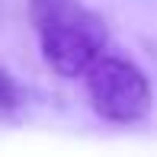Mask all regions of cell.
I'll return each instance as SVG.
<instances>
[{
    "instance_id": "6da1fadb",
    "label": "cell",
    "mask_w": 157,
    "mask_h": 157,
    "mask_svg": "<svg viewBox=\"0 0 157 157\" xmlns=\"http://www.w3.org/2000/svg\"><path fill=\"white\" fill-rule=\"evenodd\" d=\"M42 58L64 77H80L109 45L106 23L80 0H29Z\"/></svg>"
},
{
    "instance_id": "7a4b0ae2",
    "label": "cell",
    "mask_w": 157,
    "mask_h": 157,
    "mask_svg": "<svg viewBox=\"0 0 157 157\" xmlns=\"http://www.w3.org/2000/svg\"><path fill=\"white\" fill-rule=\"evenodd\" d=\"M83 77H87V99L99 119L112 125H135L147 119L154 106V90L147 74L135 61L103 52Z\"/></svg>"
},
{
    "instance_id": "3957f363",
    "label": "cell",
    "mask_w": 157,
    "mask_h": 157,
    "mask_svg": "<svg viewBox=\"0 0 157 157\" xmlns=\"http://www.w3.org/2000/svg\"><path fill=\"white\" fill-rule=\"evenodd\" d=\"M19 106V87L3 67H0V112H13Z\"/></svg>"
}]
</instances>
